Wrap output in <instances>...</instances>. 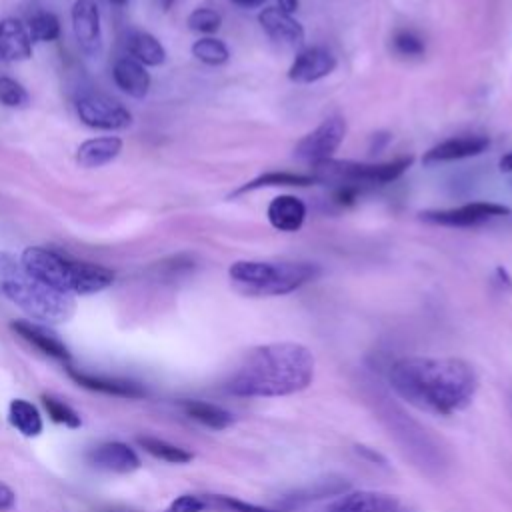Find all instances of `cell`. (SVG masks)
Wrapping results in <instances>:
<instances>
[{"label": "cell", "instance_id": "cell-1", "mask_svg": "<svg viewBox=\"0 0 512 512\" xmlns=\"http://www.w3.org/2000/svg\"><path fill=\"white\" fill-rule=\"evenodd\" d=\"M390 388L410 406L450 416L468 408L478 390L476 370L454 356H404L388 370Z\"/></svg>", "mask_w": 512, "mask_h": 512}, {"label": "cell", "instance_id": "cell-2", "mask_svg": "<svg viewBox=\"0 0 512 512\" xmlns=\"http://www.w3.org/2000/svg\"><path fill=\"white\" fill-rule=\"evenodd\" d=\"M314 366V354L304 344H260L244 356L224 388L242 398L290 396L312 384Z\"/></svg>", "mask_w": 512, "mask_h": 512}, {"label": "cell", "instance_id": "cell-3", "mask_svg": "<svg viewBox=\"0 0 512 512\" xmlns=\"http://www.w3.org/2000/svg\"><path fill=\"white\" fill-rule=\"evenodd\" d=\"M0 296L40 324H62L74 316V298L52 290L26 272L20 258L0 250Z\"/></svg>", "mask_w": 512, "mask_h": 512}, {"label": "cell", "instance_id": "cell-4", "mask_svg": "<svg viewBox=\"0 0 512 512\" xmlns=\"http://www.w3.org/2000/svg\"><path fill=\"white\" fill-rule=\"evenodd\" d=\"M20 262L28 274L38 278L62 294L90 296L114 284L116 274L94 262H78L62 256L56 250L42 246H28L20 254Z\"/></svg>", "mask_w": 512, "mask_h": 512}, {"label": "cell", "instance_id": "cell-5", "mask_svg": "<svg viewBox=\"0 0 512 512\" xmlns=\"http://www.w3.org/2000/svg\"><path fill=\"white\" fill-rule=\"evenodd\" d=\"M320 276V266L312 262H270V260H236L228 268L232 286L254 298L284 296Z\"/></svg>", "mask_w": 512, "mask_h": 512}, {"label": "cell", "instance_id": "cell-6", "mask_svg": "<svg viewBox=\"0 0 512 512\" xmlns=\"http://www.w3.org/2000/svg\"><path fill=\"white\" fill-rule=\"evenodd\" d=\"M414 162V156H398L386 162H354V160H320L312 164V176L322 184H388L400 178Z\"/></svg>", "mask_w": 512, "mask_h": 512}, {"label": "cell", "instance_id": "cell-7", "mask_svg": "<svg viewBox=\"0 0 512 512\" xmlns=\"http://www.w3.org/2000/svg\"><path fill=\"white\" fill-rule=\"evenodd\" d=\"M512 210L498 202H468L454 208H434L420 212V220L448 228H472L486 224L494 218L508 216Z\"/></svg>", "mask_w": 512, "mask_h": 512}, {"label": "cell", "instance_id": "cell-8", "mask_svg": "<svg viewBox=\"0 0 512 512\" xmlns=\"http://www.w3.org/2000/svg\"><path fill=\"white\" fill-rule=\"evenodd\" d=\"M82 124L96 130H124L132 124V112L106 94H84L76 100Z\"/></svg>", "mask_w": 512, "mask_h": 512}, {"label": "cell", "instance_id": "cell-9", "mask_svg": "<svg viewBox=\"0 0 512 512\" xmlns=\"http://www.w3.org/2000/svg\"><path fill=\"white\" fill-rule=\"evenodd\" d=\"M346 136V120L342 116H328L312 132L304 134L294 146V156L306 162H320L332 158Z\"/></svg>", "mask_w": 512, "mask_h": 512}, {"label": "cell", "instance_id": "cell-10", "mask_svg": "<svg viewBox=\"0 0 512 512\" xmlns=\"http://www.w3.org/2000/svg\"><path fill=\"white\" fill-rule=\"evenodd\" d=\"M66 372L70 380L86 388L90 392L106 394V396H116V398H126V400H138L146 396V388L140 382L128 380V378H116V376H102V374H90L84 370H78L70 364H66Z\"/></svg>", "mask_w": 512, "mask_h": 512}, {"label": "cell", "instance_id": "cell-11", "mask_svg": "<svg viewBox=\"0 0 512 512\" xmlns=\"http://www.w3.org/2000/svg\"><path fill=\"white\" fill-rule=\"evenodd\" d=\"M336 64V56L330 50L322 46H306L294 56L288 68V78L298 84H312L330 76Z\"/></svg>", "mask_w": 512, "mask_h": 512}, {"label": "cell", "instance_id": "cell-12", "mask_svg": "<svg viewBox=\"0 0 512 512\" xmlns=\"http://www.w3.org/2000/svg\"><path fill=\"white\" fill-rule=\"evenodd\" d=\"M72 30L78 46L88 54L96 56L102 50V28L100 8L96 0H76L72 6Z\"/></svg>", "mask_w": 512, "mask_h": 512}, {"label": "cell", "instance_id": "cell-13", "mask_svg": "<svg viewBox=\"0 0 512 512\" xmlns=\"http://www.w3.org/2000/svg\"><path fill=\"white\" fill-rule=\"evenodd\" d=\"M86 460L90 466L104 470V472H114V474H130L140 468V456L132 446L126 442H102L94 446L88 454Z\"/></svg>", "mask_w": 512, "mask_h": 512}, {"label": "cell", "instance_id": "cell-14", "mask_svg": "<svg viewBox=\"0 0 512 512\" xmlns=\"http://www.w3.org/2000/svg\"><path fill=\"white\" fill-rule=\"evenodd\" d=\"M488 146H490V138L484 134L452 136L448 140L438 142L430 150H426L422 156V162L424 164H440V162L472 158V156H480Z\"/></svg>", "mask_w": 512, "mask_h": 512}, {"label": "cell", "instance_id": "cell-15", "mask_svg": "<svg viewBox=\"0 0 512 512\" xmlns=\"http://www.w3.org/2000/svg\"><path fill=\"white\" fill-rule=\"evenodd\" d=\"M10 330L16 336H20L24 342L34 346L38 352H42L44 356L58 360L62 364H70L72 356H70L68 346L44 324H36L30 320H12Z\"/></svg>", "mask_w": 512, "mask_h": 512}, {"label": "cell", "instance_id": "cell-16", "mask_svg": "<svg viewBox=\"0 0 512 512\" xmlns=\"http://www.w3.org/2000/svg\"><path fill=\"white\" fill-rule=\"evenodd\" d=\"M314 512H398V500L382 492L356 490L342 492L332 502Z\"/></svg>", "mask_w": 512, "mask_h": 512}, {"label": "cell", "instance_id": "cell-17", "mask_svg": "<svg viewBox=\"0 0 512 512\" xmlns=\"http://www.w3.org/2000/svg\"><path fill=\"white\" fill-rule=\"evenodd\" d=\"M258 22L262 30L268 34V38L276 44L296 48L304 44V28L302 24L292 16L282 12L278 6H268L258 14Z\"/></svg>", "mask_w": 512, "mask_h": 512}, {"label": "cell", "instance_id": "cell-18", "mask_svg": "<svg viewBox=\"0 0 512 512\" xmlns=\"http://www.w3.org/2000/svg\"><path fill=\"white\" fill-rule=\"evenodd\" d=\"M32 56V38L18 18L0 20V58L4 62H22Z\"/></svg>", "mask_w": 512, "mask_h": 512}, {"label": "cell", "instance_id": "cell-19", "mask_svg": "<svg viewBox=\"0 0 512 512\" xmlns=\"http://www.w3.org/2000/svg\"><path fill=\"white\" fill-rule=\"evenodd\" d=\"M266 216H268V222L272 224V228H276L280 232H296L304 224L306 206L298 196L280 194L268 204Z\"/></svg>", "mask_w": 512, "mask_h": 512}, {"label": "cell", "instance_id": "cell-20", "mask_svg": "<svg viewBox=\"0 0 512 512\" xmlns=\"http://www.w3.org/2000/svg\"><path fill=\"white\" fill-rule=\"evenodd\" d=\"M112 78L114 84L132 98H144L150 90V74L146 66L130 56L116 60L112 68Z\"/></svg>", "mask_w": 512, "mask_h": 512}, {"label": "cell", "instance_id": "cell-21", "mask_svg": "<svg viewBox=\"0 0 512 512\" xmlns=\"http://www.w3.org/2000/svg\"><path fill=\"white\" fill-rule=\"evenodd\" d=\"M122 146L124 142L118 136H100V138L84 140L76 148V162L82 168H100L112 162L114 158H118V154L122 152Z\"/></svg>", "mask_w": 512, "mask_h": 512}, {"label": "cell", "instance_id": "cell-22", "mask_svg": "<svg viewBox=\"0 0 512 512\" xmlns=\"http://www.w3.org/2000/svg\"><path fill=\"white\" fill-rule=\"evenodd\" d=\"M312 184H318V180L312 176V174H298V172H280V170H272V172H264V174H258L256 178L244 182L242 186H238L230 198H236V196H242L246 192H254V190H260V188H276V186H300V188H306V186H312Z\"/></svg>", "mask_w": 512, "mask_h": 512}, {"label": "cell", "instance_id": "cell-23", "mask_svg": "<svg viewBox=\"0 0 512 512\" xmlns=\"http://www.w3.org/2000/svg\"><path fill=\"white\" fill-rule=\"evenodd\" d=\"M182 412L192 418L194 422L212 428V430H224L234 424V414L218 404L204 402V400H182L180 402Z\"/></svg>", "mask_w": 512, "mask_h": 512}, {"label": "cell", "instance_id": "cell-24", "mask_svg": "<svg viewBox=\"0 0 512 512\" xmlns=\"http://www.w3.org/2000/svg\"><path fill=\"white\" fill-rule=\"evenodd\" d=\"M8 422L12 424V428H16L26 438H36L44 430V422H42L40 410L32 402H28L24 398L10 400Z\"/></svg>", "mask_w": 512, "mask_h": 512}, {"label": "cell", "instance_id": "cell-25", "mask_svg": "<svg viewBox=\"0 0 512 512\" xmlns=\"http://www.w3.org/2000/svg\"><path fill=\"white\" fill-rule=\"evenodd\" d=\"M126 46H128V52H130V58L138 60L144 66H160L166 60L164 46L150 32H144V30L132 32L128 36Z\"/></svg>", "mask_w": 512, "mask_h": 512}, {"label": "cell", "instance_id": "cell-26", "mask_svg": "<svg viewBox=\"0 0 512 512\" xmlns=\"http://www.w3.org/2000/svg\"><path fill=\"white\" fill-rule=\"evenodd\" d=\"M136 442L146 454H150L156 460L168 462V464H188L194 458V454L190 450L176 446L168 440L156 438V436H138Z\"/></svg>", "mask_w": 512, "mask_h": 512}, {"label": "cell", "instance_id": "cell-27", "mask_svg": "<svg viewBox=\"0 0 512 512\" xmlns=\"http://www.w3.org/2000/svg\"><path fill=\"white\" fill-rule=\"evenodd\" d=\"M348 484L344 480H334V478H328V480H314L312 484L296 490L294 494L286 496L284 498V504L288 508H294V506H300V504H306L310 500H318V498H326V496H340L342 492H346Z\"/></svg>", "mask_w": 512, "mask_h": 512}, {"label": "cell", "instance_id": "cell-28", "mask_svg": "<svg viewBox=\"0 0 512 512\" xmlns=\"http://www.w3.org/2000/svg\"><path fill=\"white\" fill-rule=\"evenodd\" d=\"M190 52H192V56H194L196 60H200V62L206 64V66H222V64H226V62L230 60V50H228V46H226L222 40L214 38V36L198 38V40L192 44Z\"/></svg>", "mask_w": 512, "mask_h": 512}, {"label": "cell", "instance_id": "cell-29", "mask_svg": "<svg viewBox=\"0 0 512 512\" xmlns=\"http://www.w3.org/2000/svg\"><path fill=\"white\" fill-rule=\"evenodd\" d=\"M32 42H54L60 36V20L52 12H38L28 22Z\"/></svg>", "mask_w": 512, "mask_h": 512}, {"label": "cell", "instance_id": "cell-30", "mask_svg": "<svg viewBox=\"0 0 512 512\" xmlns=\"http://www.w3.org/2000/svg\"><path fill=\"white\" fill-rule=\"evenodd\" d=\"M42 404H44V410H46V414L52 422L62 424V426L72 428V430L80 428L82 418L70 404H66L60 398H54L50 394H42Z\"/></svg>", "mask_w": 512, "mask_h": 512}, {"label": "cell", "instance_id": "cell-31", "mask_svg": "<svg viewBox=\"0 0 512 512\" xmlns=\"http://www.w3.org/2000/svg\"><path fill=\"white\" fill-rule=\"evenodd\" d=\"M392 48L396 54L406 56V58H414V56H422L426 46L424 40L418 32L410 30V28H398L392 34Z\"/></svg>", "mask_w": 512, "mask_h": 512}, {"label": "cell", "instance_id": "cell-32", "mask_svg": "<svg viewBox=\"0 0 512 512\" xmlns=\"http://www.w3.org/2000/svg\"><path fill=\"white\" fill-rule=\"evenodd\" d=\"M0 104L6 108H26L30 104V94L18 80L0 76Z\"/></svg>", "mask_w": 512, "mask_h": 512}, {"label": "cell", "instance_id": "cell-33", "mask_svg": "<svg viewBox=\"0 0 512 512\" xmlns=\"http://www.w3.org/2000/svg\"><path fill=\"white\" fill-rule=\"evenodd\" d=\"M186 24H188V28H190L192 32L210 36V34H214V32L220 30V26H222V16H220L216 10H212V8H196V10H192V12L188 14Z\"/></svg>", "mask_w": 512, "mask_h": 512}, {"label": "cell", "instance_id": "cell-34", "mask_svg": "<svg viewBox=\"0 0 512 512\" xmlns=\"http://www.w3.org/2000/svg\"><path fill=\"white\" fill-rule=\"evenodd\" d=\"M216 506L228 510V512H280L276 508H266V506H258V504H252V502H246V500H240V498H234V496H212L210 498Z\"/></svg>", "mask_w": 512, "mask_h": 512}, {"label": "cell", "instance_id": "cell-35", "mask_svg": "<svg viewBox=\"0 0 512 512\" xmlns=\"http://www.w3.org/2000/svg\"><path fill=\"white\" fill-rule=\"evenodd\" d=\"M358 194H360V188H358V186L342 184V186H336V190H334V194H332V200H334L338 206H352V204L358 200Z\"/></svg>", "mask_w": 512, "mask_h": 512}, {"label": "cell", "instance_id": "cell-36", "mask_svg": "<svg viewBox=\"0 0 512 512\" xmlns=\"http://www.w3.org/2000/svg\"><path fill=\"white\" fill-rule=\"evenodd\" d=\"M14 504H16V494H14V490H12L8 484L0 482V512L12 510Z\"/></svg>", "mask_w": 512, "mask_h": 512}, {"label": "cell", "instance_id": "cell-37", "mask_svg": "<svg viewBox=\"0 0 512 512\" xmlns=\"http://www.w3.org/2000/svg\"><path fill=\"white\" fill-rule=\"evenodd\" d=\"M494 274H496L498 284H500L506 292H512V276H510V272H508L504 266H496Z\"/></svg>", "mask_w": 512, "mask_h": 512}, {"label": "cell", "instance_id": "cell-38", "mask_svg": "<svg viewBox=\"0 0 512 512\" xmlns=\"http://www.w3.org/2000/svg\"><path fill=\"white\" fill-rule=\"evenodd\" d=\"M298 4H300V0H278V8H280L282 12H286V14L296 12V10H298Z\"/></svg>", "mask_w": 512, "mask_h": 512}, {"label": "cell", "instance_id": "cell-39", "mask_svg": "<svg viewBox=\"0 0 512 512\" xmlns=\"http://www.w3.org/2000/svg\"><path fill=\"white\" fill-rule=\"evenodd\" d=\"M498 168H500V172H512V150L506 152V154L500 158Z\"/></svg>", "mask_w": 512, "mask_h": 512}, {"label": "cell", "instance_id": "cell-40", "mask_svg": "<svg viewBox=\"0 0 512 512\" xmlns=\"http://www.w3.org/2000/svg\"><path fill=\"white\" fill-rule=\"evenodd\" d=\"M230 2L240 8H256V6H262L266 0H230Z\"/></svg>", "mask_w": 512, "mask_h": 512}, {"label": "cell", "instance_id": "cell-41", "mask_svg": "<svg viewBox=\"0 0 512 512\" xmlns=\"http://www.w3.org/2000/svg\"><path fill=\"white\" fill-rule=\"evenodd\" d=\"M158 4H160L162 10H170L172 4H174V0H158Z\"/></svg>", "mask_w": 512, "mask_h": 512}, {"label": "cell", "instance_id": "cell-42", "mask_svg": "<svg viewBox=\"0 0 512 512\" xmlns=\"http://www.w3.org/2000/svg\"><path fill=\"white\" fill-rule=\"evenodd\" d=\"M112 4H116V6H124L128 0H110Z\"/></svg>", "mask_w": 512, "mask_h": 512}, {"label": "cell", "instance_id": "cell-43", "mask_svg": "<svg viewBox=\"0 0 512 512\" xmlns=\"http://www.w3.org/2000/svg\"><path fill=\"white\" fill-rule=\"evenodd\" d=\"M108 512H130V510H108Z\"/></svg>", "mask_w": 512, "mask_h": 512}, {"label": "cell", "instance_id": "cell-44", "mask_svg": "<svg viewBox=\"0 0 512 512\" xmlns=\"http://www.w3.org/2000/svg\"><path fill=\"white\" fill-rule=\"evenodd\" d=\"M164 512H168V508H166V510H164Z\"/></svg>", "mask_w": 512, "mask_h": 512}]
</instances>
